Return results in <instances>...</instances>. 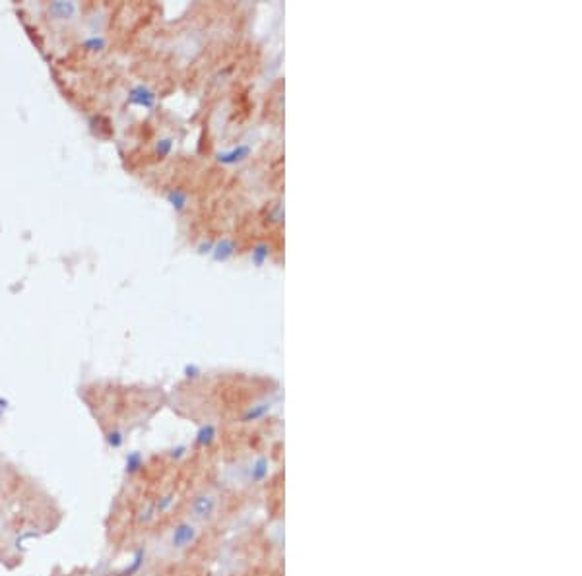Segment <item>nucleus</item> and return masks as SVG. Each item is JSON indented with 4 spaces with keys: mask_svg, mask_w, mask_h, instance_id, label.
<instances>
[{
    "mask_svg": "<svg viewBox=\"0 0 582 576\" xmlns=\"http://www.w3.org/2000/svg\"><path fill=\"white\" fill-rule=\"evenodd\" d=\"M250 153H253V146L250 144H239L237 148L220 151L218 153V161L223 163V165H237V163H243L245 159H248Z\"/></svg>",
    "mask_w": 582,
    "mask_h": 576,
    "instance_id": "2",
    "label": "nucleus"
},
{
    "mask_svg": "<svg viewBox=\"0 0 582 576\" xmlns=\"http://www.w3.org/2000/svg\"><path fill=\"white\" fill-rule=\"evenodd\" d=\"M270 258V244L268 243H258L253 248V253H250V260H253V264L255 266H264V262Z\"/></svg>",
    "mask_w": 582,
    "mask_h": 576,
    "instance_id": "7",
    "label": "nucleus"
},
{
    "mask_svg": "<svg viewBox=\"0 0 582 576\" xmlns=\"http://www.w3.org/2000/svg\"><path fill=\"white\" fill-rule=\"evenodd\" d=\"M270 410V404H268V406H266V404H262V406H260V408H255V410H250L247 413V419H256V417H260V415H264L266 411Z\"/></svg>",
    "mask_w": 582,
    "mask_h": 576,
    "instance_id": "9",
    "label": "nucleus"
},
{
    "mask_svg": "<svg viewBox=\"0 0 582 576\" xmlns=\"http://www.w3.org/2000/svg\"><path fill=\"white\" fill-rule=\"evenodd\" d=\"M235 251H237V244H235V241L231 239V237H223V239H220L218 243L214 244L212 248V258L216 262H225L229 260L231 256L235 254Z\"/></svg>",
    "mask_w": 582,
    "mask_h": 576,
    "instance_id": "3",
    "label": "nucleus"
},
{
    "mask_svg": "<svg viewBox=\"0 0 582 576\" xmlns=\"http://www.w3.org/2000/svg\"><path fill=\"white\" fill-rule=\"evenodd\" d=\"M82 49L91 51V52H101L103 49H107V39L101 33L88 35V37L82 41Z\"/></svg>",
    "mask_w": 582,
    "mask_h": 576,
    "instance_id": "6",
    "label": "nucleus"
},
{
    "mask_svg": "<svg viewBox=\"0 0 582 576\" xmlns=\"http://www.w3.org/2000/svg\"><path fill=\"white\" fill-rule=\"evenodd\" d=\"M165 198H167V202L177 212H183V209L186 208V204H188V194H186L185 190H181V188H171V190H167Z\"/></svg>",
    "mask_w": 582,
    "mask_h": 576,
    "instance_id": "5",
    "label": "nucleus"
},
{
    "mask_svg": "<svg viewBox=\"0 0 582 576\" xmlns=\"http://www.w3.org/2000/svg\"><path fill=\"white\" fill-rule=\"evenodd\" d=\"M188 537H192V532H188V528H181L179 530V535H177V543H186Z\"/></svg>",
    "mask_w": 582,
    "mask_h": 576,
    "instance_id": "11",
    "label": "nucleus"
},
{
    "mask_svg": "<svg viewBox=\"0 0 582 576\" xmlns=\"http://www.w3.org/2000/svg\"><path fill=\"white\" fill-rule=\"evenodd\" d=\"M212 435H214V429L212 427H206V429H202V433H200V440H210V438H212Z\"/></svg>",
    "mask_w": 582,
    "mask_h": 576,
    "instance_id": "13",
    "label": "nucleus"
},
{
    "mask_svg": "<svg viewBox=\"0 0 582 576\" xmlns=\"http://www.w3.org/2000/svg\"><path fill=\"white\" fill-rule=\"evenodd\" d=\"M156 101H158V95H156L148 86H144V84H138V86H134L132 89L128 91V103L134 105V107L153 109V107H156Z\"/></svg>",
    "mask_w": 582,
    "mask_h": 576,
    "instance_id": "1",
    "label": "nucleus"
},
{
    "mask_svg": "<svg viewBox=\"0 0 582 576\" xmlns=\"http://www.w3.org/2000/svg\"><path fill=\"white\" fill-rule=\"evenodd\" d=\"M49 16H53L54 20H70L76 16L78 12V4L76 2H64V0H56L49 4Z\"/></svg>",
    "mask_w": 582,
    "mask_h": 576,
    "instance_id": "4",
    "label": "nucleus"
},
{
    "mask_svg": "<svg viewBox=\"0 0 582 576\" xmlns=\"http://www.w3.org/2000/svg\"><path fill=\"white\" fill-rule=\"evenodd\" d=\"M214 248V243H210V241H206V243H202L200 246H198V253L200 254H210Z\"/></svg>",
    "mask_w": 582,
    "mask_h": 576,
    "instance_id": "12",
    "label": "nucleus"
},
{
    "mask_svg": "<svg viewBox=\"0 0 582 576\" xmlns=\"http://www.w3.org/2000/svg\"><path fill=\"white\" fill-rule=\"evenodd\" d=\"M173 149V138H159L156 142V156L159 159H165Z\"/></svg>",
    "mask_w": 582,
    "mask_h": 576,
    "instance_id": "8",
    "label": "nucleus"
},
{
    "mask_svg": "<svg viewBox=\"0 0 582 576\" xmlns=\"http://www.w3.org/2000/svg\"><path fill=\"white\" fill-rule=\"evenodd\" d=\"M270 219H272L274 223H280L283 219V206L280 204V206H276V209H274L272 214H270Z\"/></svg>",
    "mask_w": 582,
    "mask_h": 576,
    "instance_id": "10",
    "label": "nucleus"
}]
</instances>
